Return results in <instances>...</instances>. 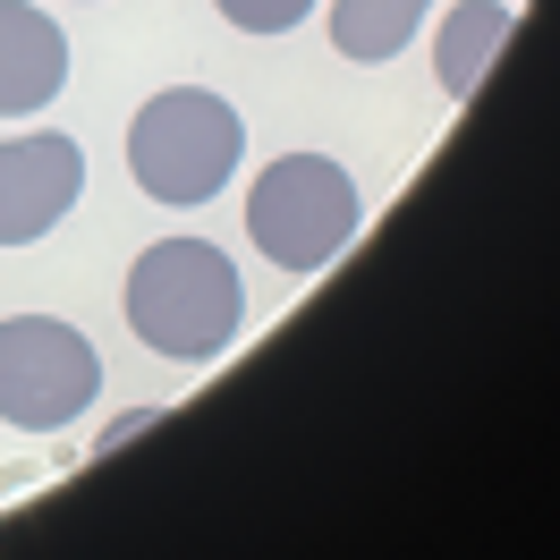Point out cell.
<instances>
[{
    "instance_id": "cell-5",
    "label": "cell",
    "mask_w": 560,
    "mask_h": 560,
    "mask_svg": "<svg viewBox=\"0 0 560 560\" xmlns=\"http://www.w3.org/2000/svg\"><path fill=\"white\" fill-rule=\"evenodd\" d=\"M85 196V153L69 137H9L0 144V246H35L60 230L69 205Z\"/></svg>"
},
{
    "instance_id": "cell-6",
    "label": "cell",
    "mask_w": 560,
    "mask_h": 560,
    "mask_svg": "<svg viewBox=\"0 0 560 560\" xmlns=\"http://www.w3.org/2000/svg\"><path fill=\"white\" fill-rule=\"evenodd\" d=\"M69 85V35L35 0H0V119H35Z\"/></svg>"
},
{
    "instance_id": "cell-4",
    "label": "cell",
    "mask_w": 560,
    "mask_h": 560,
    "mask_svg": "<svg viewBox=\"0 0 560 560\" xmlns=\"http://www.w3.org/2000/svg\"><path fill=\"white\" fill-rule=\"evenodd\" d=\"M103 390L94 340L60 315H9L0 323V424L18 433H60L85 417V399Z\"/></svg>"
},
{
    "instance_id": "cell-2",
    "label": "cell",
    "mask_w": 560,
    "mask_h": 560,
    "mask_svg": "<svg viewBox=\"0 0 560 560\" xmlns=\"http://www.w3.org/2000/svg\"><path fill=\"white\" fill-rule=\"evenodd\" d=\"M357 221H365V196H357V178L331 162V153H280L255 171V196H246V238L264 264L280 272H323V264H340L357 238Z\"/></svg>"
},
{
    "instance_id": "cell-3",
    "label": "cell",
    "mask_w": 560,
    "mask_h": 560,
    "mask_svg": "<svg viewBox=\"0 0 560 560\" xmlns=\"http://www.w3.org/2000/svg\"><path fill=\"white\" fill-rule=\"evenodd\" d=\"M246 153V128L238 110L205 94V85H171V94H153V103L128 119V171L153 205H205L230 187Z\"/></svg>"
},
{
    "instance_id": "cell-8",
    "label": "cell",
    "mask_w": 560,
    "mask_h": 560,
    "mask_svg": "<svg viewBox=\"0 0 560 560\" xmlns=\"http://www.w3.org/2000/svg\"><path fill=\"white\" fill-rule=\"evenodd\" d=\"M424 9L433 0H331V43H340V60H390V51H408Z\"/></svg>"
},
{
    "instance_id": "cell-9",
    "label": "cell",
    "mask_w": 560,
    "mask_h": 560,
    "mask_svg": "<svg viewBox=\"0 0 560 560\" xmlns=\"http://www.w3.org/2000/svg\"><path fill=\"white\" fill-rule=\"evenodd\" d=\"M221 18H230L238 35H289V26L315 18V0H221Z\"/></svg>"
},
{
    "instance_id": "cell-7",
    "label": "cell",
    "mask_w": 560,
    "mask_h": 560,
    "mask_svg": "<svg viewBox=\"0 0 560 560\" xmlns=\"http://www.w3.org/2000/svg\"><path fill=\"white\" fill-rule=\"evenodd\" d=\"M510 26H518V9H501V0H458L451 18H442V35H433V77H442L451 103H467V94L485 85L492 51L510 43Z\"/></svg>"
},
{
    "instance_id": "cell-1",
    "label": "cell",
    "mask_w": 560,
    "mask_h": 560,
    "mask_svg": "<svg viewBox=\"0 0 560 560\" xmlns=\"http://www.w3.org/2000/svg\"><path fill=\"white\" fill-rule=\"evenodd\" d=\"M128 323L153 357L171 365H212V357L238 340L246 323V289H238V264L205 238H162L137 255L128 272Z\"/></svg>"
}]
</instances>
